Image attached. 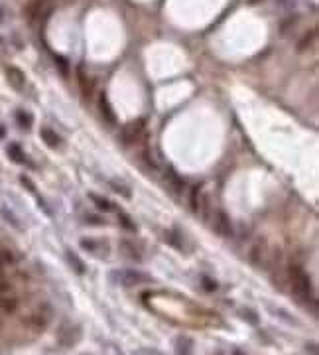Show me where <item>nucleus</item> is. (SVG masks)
<instances>
[{"instance_id": "9b49d317", "label": "nucleus", "mask_w": 319, "mask_h": 355, "mask_svg": "<svg viewBox=\"0 0 319 355\" xmlns=\"http://www.w3.org/2000/svg\"><path fill=\"white\" fill-rule=\"evenodd\" d=\"M100 113L104 115V119L109 123H115V111L109 103V99H106V95H100Z\"/></svg>"}, {"instance_id": "6ab92c4d", "label": "nucleus", "mask_w": 319, "mask_h": 355, "mask_svg": "<svg viewBox=\"0 0 319 355\" xmlns=\"http://www.w3.org/2000/svg\"><path fill=\"white\" fill-rule=\"evenodd\" d=\"M99 245H102V243L97 241V239H81V247H83L87 252H97V251H99Z\"/></svg>"}, {"instance_id": "ddd939ff", "label": "nucleus", "mask_w": 319, "mask_h": 355, "mask_svg": "<svg viewBox=\"0 0 319 355\" xmlns=\"http://www.w3.org/2000/svg\"><path fill=\"white\" fill-rule=\"evenodd\" d=\"M117 217H119V223H120L126 231H136V225H134V221L128 217V213H124V211L120 209V211L117 213Z\"/></svg>"}, {"instance_id": "7ed1b4c3", "label": "nucleus", "mask_w": 319, "mask_h": 355, "mask_svg": "<svg viewBox=\"0 0 319 355\" xmlns=\"http://www.w3.org/2000/svg\"><path fill=\"white\" fill-rule=\"evenodd\" d=\"M213 229H215L221 237H231V235H233V223H231L229 215H227L223 209L215 211V219H213Z\"/></svg>"}, {"instance_id": "20e7f679", "label": "nucleus", "mask_w": 319, "mask_h": 355, "mask_svg": "<svg viewBox=\"0 0 319 355\" xmlns=\"http://www.w3.org/2000/svg\"><path fill=\"white\" fill-rule=\"evenodd\" d=\"M266 249H268V247H266V241L262 237L254 239V243L248 247V261L252 265H260L266 259Z\"/></svg>"}, {"instance_id": "4468645a", "label": "nucleus", "mask_w": 319, "mask_h": 355, "mask_svg": "<svg viewBox=\"0 0 319 355\" xmlns=\"http://www.w3.org/2000/svg\"><path fill=\"white\" fill-rule=\"evenodd\" d=\"M89 197H91V201L93 204L100 209V211H106V209H111L113 206H111V201H106V199H102L100 195H97V193H89Z\"/></svg>"}, {"instance_id": "a878e982", "label": "nucleus", "mask_w": 319, "mask_h": 355, "mask_svg": "<svg viewBox=\"0 0 319 355\" xmlns=\"http://www.w3.org/2000/svg\"><path fill=\"white\" fill-rule=\"evenodd\" d=\"M248 2H250V4H256V2H262V0H248Z\"/></svg>"}, {"instance_id": "f8f14e48", "label": "nucleus", "mask_w": 319, "mask_h": 355, "mask_svg": "<svg viewBox=\"0 0 319 355\" xmlns=\"http://www.w3.org/2000/svg\"><path fill=\"white\" fill-rule=\"evenodd\" d=\"M315 38H317V28H311V30L301 38V42L298 43V49H307V47H311L313 42H315Z\"/></svg>"}, {"instance_id": "4be33fe9", "label": "nucleus", "mask_w": 319, "mask_h": 355, "mask_svg": "<svg viewBox=\"0 0 319 355\" xmlns=\"http://www.w3.org/2000/svg\"><path fill=\"white\" fill-rule=\"evenodd\" d=\"M56 63L61 65V73H67V71H69V65H67V62H65L61 56H56Z\"/></svg>"}, {"instance_id": "aec40b11", "label": "nucleus", "mask_w": 319, "mask_h": 355, "mask_svg": "<svg viewBox=\"0 0 319 355\" xmlns=\"http://www.w3.org/2000/svg\"><path fill=\"white\" fill-rule=\"evenodd\" d=\"M14 286L12 282H8L6 278H0V296H12Z\"/></svg>"}, {"instance_id": "393cba45", "label": "nucleus", "mask_w": 319, "mask_h": 355, "mask_svg": "<svg viewBox=\"0 0 319 355\" xmlns=\"http://www.w3.org/2000/svg\"><path fill=\"white\" fill-rule=\"evenodd\" d=\"M4 134H6V130H4V126H2V125H0V138H2Z\"/></svg>"}, {"instance_id": "f03ea898", "label": "nucleus", "mask_w": 319, "mask_h": 355, "mask_svg": "<svg viewBox=\"0 0 319 355\" xmlns=\"http://www.w3.org/2000/svg\"><path fill=\"white\" fill-rule=\"evenodd\" d=\"M119 252L126 259V261H132V263H140L142 259H144V255H142V251L136 247V243H132V241H128V239H122L120 243H119Z\"/></svg>"}, {"instance_id": "0eeeda50", "label": "nucleus", "mask_w": 319, "mask_h": 355, "mask_svg": "<svg viewBox=\"0 0 319 355\" xmlns=\"http://www.w3.org/2000/svg\"><path fill=\"white\" fill-rule=\"evenodd\" d=\"M20 306V302L14 298V296H0V312L2 314H14Z\"/></svg>"}, {"instance_id": "412c9836", "label": "nucleus", "mask_w": 319, "mask_h": 355, "mask_svg": "<svg viewBox=\"0 0 319 355\" xmlns=\"http://www.w3.org/2000/svg\"><path fill=\"white\" fill-rule=\"evenodd\" d=\"M111 184H113V188H115V189H117L119 193H122L124 197H130V195H132L130 188H128V186H124L122 182H120V184H119V182H111Z\"/></svg>"}, {"instance_id": "f257e3e1", "label": "nucleus", "mask_w": 319, "mask_h": 355, "mask_svg": "<svg viewBox=\"0 0 319 355\" xmlns=\"http://www.w3.org/2000/svg\"><path fill=\"white\" fill-rule=\"evenodd\" d=\"M290 276H292V286L299 296H309L311 294V280H309L307 272L301 267L292 265L290 267Z\"/></svg>"}, {"instance_id": "a211bd4d", "label": "nucleus", "mask_w": 319, "mask_h": 355, "mask_svg": "<svg viewBox=\"0 0 319 355\" xmlns=\"http://www.w3.org/2000/svg\"><path fill=\"white\" fill-rule=\"evenodd\" d=\"M166 239H168V241H170V243H172L178 251H183V241L179 239L178 231H174V229H172V231H168V233H166Z\"/></svg>"}, {"instance_id": "9d476101", "label": "nucleus", "mask_w": 319, "mask_h": 355, "mask_svg": "<svg viewBox=\"0 0 319 355\" xmlns=\"http://www.w3.org/2000/svg\"><path fill=\"white\" fill-rule=\"evenodd\" d=\"M14 263H16V255H14L10 249H6L4 245H0V269H2V267H10Z\"/></svg>"}, {"instance_id": "2eb2a0df", "label": "nucleus", "mask_w": 319, "mask_h": 355, "mask_svg": "<svg viewBox=\"0 0 319 355\" xmlns=\"http://www.w3.org/2000/svg\"><path fill=\"white\" fill-rule=\"evenodd\" d=\"M67 261H69V265H71V267H73L79 274H83V272H85V265L81 263V259H79L77 255H73L71 251H67Z\"/></svg>"}, {"instance_id": "f3484780", "label": "nucleus", "mask_w": 319, "mask_h": 355, "mask_svg": "<svg viewBox=\"0 0 319 355\" xmlns=\"http://www.w3.org/2000/svg\"><path fill=\"white\" fill-rule=\"evenodd\" d=\"M0 211H2V219H6V221H8V223H10L12 227H16L18 231L22 229V223H20V221H18V219L14 217V213H12V211H10L8 208H2V209H0Z\"/></svg>"}, {"instance_id": "b1692460", "label": "nucleus", "mask_w": 319, "mask_h": 355, "mask_svg": "<svg viewBox=\"0 0 319 355\" xmlns=\"http://www.w3.org/2000/svg\"><path fill=\"white\" fill-rule=\"evenodd\" d=\"M4 56H6V45H4L2 38H0V58H4Z\"/></svg>"}, {"instance_id": "dca6fc26", "label": "nucleus", "mask_w": 319, "mask_h": 355, "mask_svg": "<svg viewBox=\"0 0 319 355\" xmlns=\"http://www.w3.org/2000/svg\"><path fill=\"white\" fill-rule=\"evenodd\" d=\"M16 123H18L22 128H30V126H32V115L26 113V111H18V113H16Z\"/></svg>"}, {"instance_id": "39448f33", "label": "nucleus", "mask_w": 319, "mask_h": 355, "mask_svg": "<svg viewBox=\"0 0 319 355\" xmlns=\"http://www.w3.org/2000/svg\"><path fill=\"white\" fill-rule=\"evenodd\" d=\"M6 79H8L10 87H14L16 91H22V89L26 87V75H24L22 69L16 67V65H8V67H6Z\"/></svg>"}, {"instance_id": "423d86ee", "label": "nucleus", "mask_w": 319, "mask_h": 355, "mask_svg": "<svg viewBox=\"0 0 319 355\" xmlns=\"http://www.w3.org/2000/svg\"><path fill=\"white\" fill-rule=\"evenodd\" d=\"M117 276L124 286H136V284H142V282L150 280L146 274L136 272V271H120V272H117Z\"/></svg>"}, {"instance_id": "1a4fd4ad", "label": "nucleus", "mask_w": 319, "mask_h": 355, "mask_svg": "<svg viewBox=\"0 0 319 355\" xmlns=\"http://www.w3.org/2000/svg\"><path fill=\"white\" fill-rule=\"evenodd\" d=\"M6 152H8V158H10L12 162H16V164H26V162H28V158H26V154H24V150L20 148V144H10Z\"/></svg>"}, {"instance_id": "6e6552de", "label": "nucleus", "mask_w": 319, "mask_h": 355, "mask_svg": "<svg viewBox=\"0 0 319 355\" xmlns=\"http://www.w3.org/2000/svg\"><path fill=\"white\" fill-rule=\"evenodd\" d=\"M40 138L49 146V148H58L60 144H61V140H60V136H58V132L56 130H51V128H47V126H43L41 130H40Z\"/></svg>"}, {"instance_id": "5701e85b", "label": "nucleus", "mask_w": 319, "mask_h": 355, "mask_svg": "<svg viewBox=\"0 0 319 355\" xmlns=\"http://www.w3.org/2000/svg\"><path fill=\"white\" fill-rule=\"evenodd\" d=\"M20 182H22V186H24V188H28L30 191H36V188L32 186V182H30V180H28L26 176H22V178H20Z\"/></svg>"}]
</instances>
